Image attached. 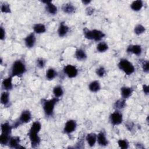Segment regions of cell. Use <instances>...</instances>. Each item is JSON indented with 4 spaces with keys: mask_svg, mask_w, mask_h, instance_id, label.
Here are the masks:
<instances>
[{
    "mask_svg": "<svg viewBox=\"0 0 149 149\" xmlns=\"http://www.w3.org/2000/svg\"><path fill=\"white\" fill-rule=\"evenodd\" d=\"M123 120L122 114L119 111H116L110 115V121L112 125L113 126L120 125Z\"/></svg>",
    "mask_w": 149,
    "mask_h": 149,
    "instance_id": "7",
    "label": "cell"
},
{
    "mask_svg": "<svg viewBox=\"0 0 149 149\" xmlns=\"http://www.w3.org/2000/svg\"><path fill=\"white\" fill-rule=\"evenodd\" d=\"M143 92L144 93V94H146V95H148L149 93V88L148 86L147 85L144 84L143 85Z\"/></svg>",
    "mask_w": 149,
    "mask_h": 149,
    "instance_id": "40",
    "label": "cell"
},
{
    "mask_svg": "<svg viewBox=\"0 0 149 149\" xmlns=\"http://www.w3.org/2000/svg\"><path fill=\"white\" fill-rule=\"evenodd\" d=\"M146 31V29L145 27L141 25V24H137L135 26L134 29V33L137 35H140L143 34V33H144Z\"/></svg>",
    "mask_w": 149,
    "mask_h": 149,
    "instance_id": "32",
    "label": "cell"
},
{
    "mask_svg": "<svg viewBox=\"0 0 149 149\" xmlns=\"http://www.w3.org/2000/svg\"><path fill=\"white\" fill-rule=\"evenodd\" d=\"M96 74L99 77H102L105 74V69L104 67L101 66L96 70Z\"/></svg>",
    "mask_w": 149,
    "mask_h": 149,
    "instance_id": "35",
    "label": "cell"
},
{
    "mask_svg": "<svg viewBox=\"0 0 149 149\" xmlns=\"http://www.w3.org/2000/svg\"><path fill=\"white\" fill-rule=\"evenodd\" d=\"M143 6V2L141 0H137L133 1L131 5L130 8L134 11H139L140 10Z\"/></svg>",
    "mask_w": 149,
    "mask_h": 149,
    "instance_id": "24",
    "label": "cell"
},
{
    "mask_svg": "<svg viewBox=\"0 0 149 149\" xmlns=\"http://www.w3.org/2000/svg\"><path fill=\"white\" fill-rule=\"evenodd\" d=\"M108 49V45L104 42H100L97 45V49L98 52H103Z\"/></svg>",
    "mask_w": 149,
    "mask_h": 149,
    "instance_id": "29",
    "label": "cell"
},
{
    "mask_svg": "<svg viewBox=\"0 0 149 149\" xmlns=\"http://www.w3.org/2000/svg\"><path fill=\"white\" fill-rule=\"evenodd\" d=\"M26 71V65L21 60H17L12 65L11 68V77L19 76L23 74Z\"/></svg>",
    "mask_w": 149,
    "mask_h": 149,
    "instance_id": "3",
    "label": "cell"
},
{
    "mask_svg": "<svg viewBox=\"0 0 149 149\" xmlns=\"http://www.w3.org/2000/svg\"><path fill=\"white\" fill-rule=\"evenodd\" d=\"M41 129V125L40 122L38 121H35L32 124V125L30 129V131L39 133Z\"/></svg>",
    "mask_w": 149,
    "mask_h": 149,
    "instance_id": "28",
    "label": "cell"
},
{
    "mask_svg": "<svg viewBox=\"0 0 149 149\" xmlns=\"http://www.w3.org/2000/svg\"><path fill=\"white\" fill-rule=\"evenodd\" d=\"M126 99L122 98V99H119L117 100L115 104H114V108L116 109H121L123 108L125 105H126Z\"/></svg>",
    "mask_w": 149,
    "mask_h": 149,
    "instance_id": "26",
    "label": "cell"
},
{
    "mask_svg": "<svg viewBox=\"0 0 149 149\" xmlns=\"http://www.w3.org/2000/svg\"><path fill=\"white\" fill-rule=\"evenodd\" d=\"M128 53H133L136 55H140L141 54L142 49L139 45H129L126 50Z\"/></svg>",
    "mask_w": 149,
    "mask_h": 149,
    "instance_id": "13",
    "label": "cell"
},
{
    "mask_svg": "<svg viewBox=\"0 0 149 149\" xmlns=\"http://www.w3.org/2000/svg\"><path fill=\"white\" fill-rule=\"evenodd\" d=\"M83 33L84 37L88 40H93L95 41H99L101 40L104 37L105 34L102 31L98 30H90L87 28L83 29Z\"/></svg>",
    "mask_w": 149,
    "mask_h": 149,
    "instance_id": "2",
    "label": "cell"
},
{
    "mask_svg": "<svg viewBox=\"0 0 149 149\" xmlns=\"http://www.w3.org/2000/svg\"><path fill=\"white\" fill-rule=\"evenodd\" d=\"M88 88L91 92H97L101 88V86L99 81L97 80H94L91 82L89 84Z\"/></svg>",
    "mask_w": 149,
    "mask_h": 149,
    "instance_id": "22",
    "label": "cell"
},
{
    "mask_svg": "<svg viewBox=\"0 0 149 149\" xmlns=\"http://www.w3.org/2000/svg\"><path fill=\"white\" fill-rule=\"evenodd\" d=\"M97 141L98 144L101 146H106L108 144V141L106 138L104 132H101L97 135Z\"/></svg>",
    "mask_w": 149,
    "mask_h": 149,
    "instance_id": "15",
    "label": "cell"
},
{
    "mask_svg": "<svg viewBox=\"0 0 149 149\" xmlns=\"http://www.w3.org/2000/svg\"><path fill=\"white\" fill-rule=\"evenodd\" d=\"M45 61L42 58H39L37 60V66L40 68H43L45 66Z\"/></svg>",
    "mask_w": 149,
    "mask_h": 149,
    "instance_id": "37",
    "label": "cell"
},
{
    "mask_svg": "<svg viewBox=\"0 0 149 149\" xmlns=\"http://www.w3.org/2000/svg\"><path fill=\"white\" fill-rule=\"evenodd\" d=\"M34 31L37 34L44 33L46 31V27L44 24L42 23H37L33 26Z\"/></svg>",
    "mask_w": 149,
    "mask_h": 149,
    "instance_id": "23",
    "label": "cell"
},
{
    "mask_svg": "<svg viewBox=\"0 0 149 149\" xmlns=\"http://www.w3.org/2000/svg\"><path fill=\"white\" fill-rule=\"evenodd\" d=\"M12 77L10 76L8 77L6 79H5L2 83V87L3 88V89L5 90H12V87H13V85H12Z\"/></svg>",
    "mask_w": 149,
    "mask_h": 149,
    "instance_id": "16",
    "label": "cell"
},
{
    "mask_svg": "<svg viewBox=\"0 0 149 149\" xmlns=\"http://www.w3.org/2000/svg\"><path fill=\"white\" fill-rule=\"evenodd\" d=\"M94 9L93 8H92V7H88V8H87L86 9V14H87V15H92V14L94 13Z\"/></svg>",
    "mask_w": 149,
    "mask_h": 149,
    "instance_id": "38",
    "label": "cell"
},
{
    "mask_svg": "<svg viewBox=\"0 0 149 149\" xmlns=\"http://www.w3.org/2000/svg\"><path fill=\"white\" fill-rule=\"evenodd\" d=\"M142 68L144 72L148 73L149 71V63L148 61H144L142 63Z\"/></svg>",
    "mask_w": 149,
    "mask_h": 149,
    "instance_id": "36",
    "label": "cell"
},
{
    "mask_svg": "<svg viewBox=\"0 0 149 149\" xmlns=\"http://www.w3.org/2000/svg\"><path fill=\"white\" fill-rule=\"evenodd\" d=\"M118 67L127 75L132 74L135 70V68L133 64L126 59H122L120 60L118 63Z\"/></svg>",
    "mask_w": 149,
    "mask_h": 149,
    "instance_id": "4",
    "label": "cell"
},
{
    "mask_svg": "<svg viewBox=\"0 0 149 149\" xmlns=\"http://www.w3.org/2000/svg\"><path fill=\"white\" fill-rule=\"evenodd\" d=\"M86 139L88 145L90 147H93L94 146L95 143L97 141V134L94 133H89L87 135Z\"/></svg>",
    "mask_w": 149,
    "mask_h": 149,
    "instance_id": "18",
    "label": "cell"
},
{
    "mask_svg": "<svg viewBox=\"0 0 149 149\" xmlns=\"http://www.w3.org/2000/svg\"><path fill=\"white\" fill-rule=\"evenodd\" d=\"M10 135L1 133L0 136V143L2 145H7L9 143L10 140Z\"/></svg>",
    "mask_w": 149,
    "mask_h": 149,
    "instance_id": "30",
    "label": "cell"
},
{
    "mask_svg": "<svg viewBox=\"0 0 149 149\" xmlns=\"http://www.w3.org/2000/svg\"><path fill=\"white\" fill-rule=\"evenodd\" d=\"M37 132H31L30 131L29 132L28 135L31 142V145L33 148H36L38 147L40 143L41 139L38 135Z\"/></svg>",
    "mask_w": 149,
    "mask_h": 149,
    "instance_id": "6",
    "label": "cell"
},
{
    "mask_svg": "<svg viewBox=\"0 0 149 149\" xmlns=\"http://www.w3.org/2000/svg\"><path fill=\"white\" fill-rule=\"evenodd\" d=\"M9 147L13 148H24V147L20 144V138L17 136L10 137L9 143Z\"/></svg>",
    "mask_w": 149,
    "mask_h": 149,
    "instance_id": "12",
    "label": "cell"
},
{
    "mask_svg": "<svg viewBox=\"0 0 149 149\" xmlns=\"http://www.w3.org/2000/svg\"><path fill=\"white\" fill-rule=\"evenodd\" d=\"M62 9L63 12L68 14L73 13L75 11V7L71 3H67L62 5Z\"/></svg>",
    "mask_w": 149,
    "mask_h": 149,
    "instance_id": "19",
    "label": "cell"
},
{
    "mask_svg": "<svg viewBox=\"0 0 149 149\" xmlns=\"http://www.w3.org/2000/svg\"><path fill=\"white\" fill-rule=\"evenodd\" d=\"M69 30V27L64 22H61L58 29V33L59 37H62L66 35Z\"/></svg>",
    "mask_w": 149,
    "mask_h": 149,
    "instance_id": "14",
    "label": "cell"
},
{
    "mask_svg": "<svg viewBox=\"0 0 149 149\" xmlns=\"http://www.w3.org/2000/svg\"><path fill=\"white\" fill-rule=\"evenodd\" d=\"M59 101V98L56 97L53 98L49 100H46L44 99L42 100V108L46 116H51L53 115L55 105Z\"/></svg>",
    "mask_w": 149,
    "mask_h": 149,
    "instance_id": "1",
    "label": "cell"
},
{
    "mask_svg": "<svg viewBox=\"0 0 149 149\" xmlns=\"http://www.w3.org/2000/svg\"><path fill=\"white\" fill-rule=\"evenodd\" d=\"M1 102L5 106L9 104V94L8 91H4L1 94Z\"/></svg>",
    "mask_w": 149,
    "mask_h": 149,
    "instance_id": "25",
    "label": "cell"
},
{
    "mask_svg": "<svg viewBox=\"0 0 149 149\" xmlns=\"http://www.w3.org/2000/svg\"><path fill=\"white\" fill-rule=\"evenodd\" d=\"M75 57L78 61H84L87 58V54L82 49H77L75 52Z\"/></svg>",
    "mask_w": 149,
    "mask_h": 149,
    "instance_id": "20",
    "label": "cell"
},
{
    "mask_svg": "<svg viewBox=\"0 0 149 149\" xmlns=\"http://www.w3.org/2000/svg\"><path fill=\"white\" fill-rule=\"evenodd\" d=\"M91 2V1H82V3L84 5H88Z\"/></svg>",
    "mask_w": 149,
    "mask_h": 149,
    "instance_id": "41",
    "label": "cell"
},
{
    "mask_svg": "<svg viewBox=\"0 0 149 149\" xmlns=\"http://www.w3.org/2000/svg\"><path fill=\"white\" fill-rule=\"evenodd\" d=\"M120 91H121V95L122 98L124 99H126L132 95L133 90L130 87H122L120 88Z\"/></svg>",
    "mask_w": 149,
    "mask_h": 149,
    "instance_id": "17",
    "label": "cell"
},
{
    "mask_svg": "<svg viewBox=\"0 0 149 149\" xmlns=\"http://www.w3.org/2000/svg\"><path fill=\"white\" fill-rule=\"evenodd\" d=\"M31 119V114L30 112L28 110L23 111L22 112V113L19 118V120L13 125V127L15 128V127H17V126H19V125H20L21 124L28 123L30 121Z\"/></svg>",
    "mask_w": 149,
    "mask_h": 149,
    "instance_id": "5",
    "label": "cell"
},
{
    "mask_svg": "<svg viewBox=\"0 0 149 149\" xmlns=\"http://www.w3.org/2000/svg\"><path fill=\"white\" fill-rule=\"evenodd\" d=\"M118 144L119 147L123 149H126L129 147V143L126 140H119Z\"/></svg>",
    "mask_w": 149,
    "mask_h": 149,
    "instance_id": "34",
    "label": "cell"
},
{
    "mask_svg": "<svg viewBox=\"0 0 149 149\" xmlns=\"http://www.w3.org/2000/svg\"><path fill=\"white\" fill-rule=\"evenodd\" d=\"M77 127L76 122L74 120H68L64 126V132L66 134H70L73 132Z\"/></svg>",
    "mask_w": 149,
    "mask_h": 149,
    "instance_id": "9",
    "label": "cell"
},
{
    "mask_svg": "<svg viewBox=\"0 0 149 149\" xmlns=\"http://www.w3.org/2000/svg\"><path fill=\"white\" fill-rule=\"evenodd\" d=\"M36 40V38L34 33H31L24 38V43L26 46L29 48L33 47L35 45Z\"/></svg>",
    "mask_w": 149,
    "mask_h": 149,
    "instance_id": "10",
    "label": "cell"
},
{
    "mask_svg": "<svg viewBox=\"0 0 149 149\" xmlns=\"http://www.w3.org/2000/svg\"><path fill=\"white\" fill-rule=\"evenodd\" d=\"M56 76V72L54 69L49 68L47 70L46 73V77L48 80H52Z\"/></svg>",
    "mask_w": 149,
    "mask_h": 149,
    "instance_id": "31",
    "label": "cell"
},
{
    "mask_svg": "<svg viewBox=\"0 0 149 149\" xmlns=\"http://www.w3.org/2000/svg\"><path fill=\"white\" fill-rule=\"evenodd\" d=\"M1 10L2 12L3 13H9L11 12V10H10V7L9 3H6V2H3L1 7Z\"/></svg>",
    "mask_w": 149,
    "mask_h": 149,
    "instance_id": "33",
    "label": "cell"
},
{
    "mask_svg": "<svg viewBox=\"0 0 149 149\" xmlns=\"http://www.w3.org/2000/svg\"><path fill=\"white\" fill-rule=\"evenodd\" d=\"M12 128H13V127L12 126H10L8 122H5L4 123H2L1 125L2 133L10 135Z\"/></svg>",
    "mask_w": 149,
    "mask_h": 149,
    "instance_id": "21",
    "label": "cell"
},
{
    "mask_svg": "<svg viewBox=\"0 0 149 149\" xmlns=\"http://www.w3.org/2000/svg\"><path fill=\"white\" fill-rule=\"evenodd\" d=\"M5 38V31L4 29L1 26V40H3Z\"/></svg>",
    "mask_w": 149,
    "mask_h": 149,
    "instance_id": "39",
    "label": "cell"
},
{
    "mask_svg": "<svg viewBox=\"0 0 149 149\" xmlns=\"http://www.w3.org/2000/svg\"><path fill=\"white\" fill-rule=\"evenodd\" d=\"M42 2L45 3L47 11L51 15H55L57 13V7L52 3L51 1H42Z\"/></svg>",
    "mask_w": 149,
    "mask_h": 149,
    "instance_id": "11",
    "label": "cell"
},
{
    "mask_svg": "<svg viewBox=\"0 0 149 149\" xmlns=\"http://www.w3.org/2000/svg\"><path fill=\"white\" fill-rule=\"evenodd\" d=\"M53 93L55 95V97L59 98L61 97L63 94V90L61 86H55L53 89Z\"/></svg>",
    "mask_w": 149,
    "mask_h": 149,
    "instance_id": "27",
    "label": "cell"
},
{
    "mask_svg": "<svg viewBox=\"0 0 149 149\" xmlns=\"http://www.w3.org/2000/svg\"><path fill=\"white\" fill-rule=\"evenodd\" d=\"M64 73L67 75V76L69 78L75 77L78 73L77 69L73 65H68L65 66L63 69Z\"/></svg>",
    "mask_w": 149,
    "mask_h": 149,
    "instance_id": "8",
    "label": "cell"
}]
</instances>
